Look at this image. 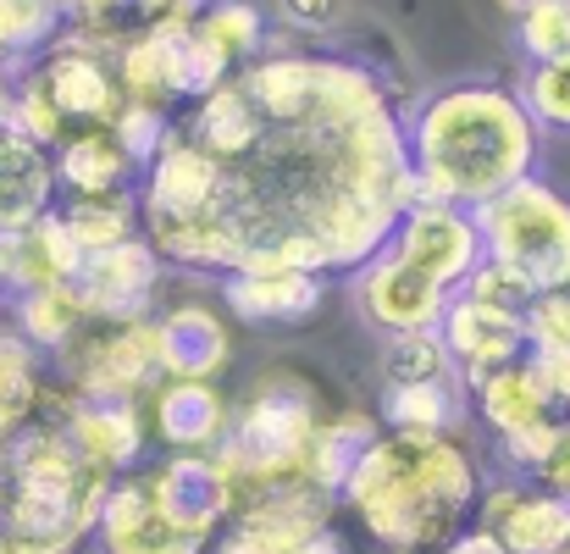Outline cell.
Listing matches in <instances>:
<instances>
[{
  "label": "cell",
  "mask_w": 570,
  "mask_h": 554,
  "mask_svg": "<svg viewBox=\"0 0 570 554\" xmlns=\"http://www.w3.org/2000/svg\"><path fill=\"white\" fill-rule=\"evenodd\" d=\"M56 11H61V22H67L61 33H78V39L106 45V50H117L122 17H134L128 0H56Z\"/></svg>",
  "instance_id": "d6a6232c"
},
{
  "label": "cell",
  "mask_w": 570,
  "mask_h": 554,
  "mask_svg": "<svg viewBox=\"0 0 570 554\" xmlns=\"http://www.w3.org/2000/svg\"><path fill=\"white\" fill-rule=\"evenodd\" d=\"M382 371L387 382H432V377H460L438 333H399L382 339Z\"/></svg>",
  "instance_id": "f546056e"
},
{
  "label": "cell",
  "mask_w": 570,
  "mask_h": 554,
  "mask_svg": "<svg viewBox=\"0 0 570 554\" xmlns=\"http://www.w3.org/2000/svg\"><path fill=\"white\" fill-rule=\"evenodd\" d=\"M460 294L465 300H476V305H493V311H504V317H521L527 322V305L538 300V289L521 278V272H510V266H499V261H476V272L460 283Z\"/></svg>",
  "instance_id": "1f68e13d"
},
{
  "label": "cell",
  "mask_w": 570,
  "mask_h": 554,
  "mask_svg": "<svg viewBox=\"0 0 570 554\" xmlns=\"http://www.w3.org/2000/svg\"><path fill=\"white\" fill-rule=\"evenodd\" d=\"M438 339H443L449 361L460 367L465 388H476L482 377H493L499 367H515L527 356V322L521 317H504L493 305H476L465 294L449 300V311L438 322Z\"/></svg>",
  "instance_id": "9a60e30c"
},
{
  "label": "cell",
  "mask_w": 570,
  "mask_h": 554,
  "mask_svg": "<svg viewBox=\"0 0 570 554\" xmlns=\"http://www.w3.org/2000/svg\"><path fill=\"white\" fill-rule=\"evenodd\" d=\"M261 111H255V100L244 95V84L238 78H227V84H216L210 95H199L189 111V123H184V139H194L210 162H238L255 139H261Z\"/></svg>",
  "instance_id": "7402d4cb"
},
{
  "label": "cell",
  "mask_w": 570,
  "mask_h": 554,
  "mask_svg": "<svg viewBox=\"0 0 570 554\" xmlns=\"http://www.w3.org/2000/svg\"><path fill=\"white\" fill-rule=\"evenodd\" d=\"M89 544H95V554H216V538H194L161 516L145 472H122L106 488V505L95 516Z\"/></svg>",
  "instance_id": "30bf717a"
},
{
  "label": "cell",
  "mask_w": 570,
  "mask_h": 554,
  "mask_svg": "<svg viewBox=\"0 0 570 554\" xmlns=\"http://www.w3.org/2000/svg\"><path fill=\"white\" fill-rule=\"evenodd\" d=\"M476 527L510 554H560L570 544V505L538 483H482Z\"/></svg>",
  "instance_id": "4fadbf2b"
},
{
  "label": "cell",
  "mask_w": 570,
  "mask_h": 554,
  "mask_svg": "<svg viewBox=\"0 0 570 554\" xmlns=\"http://www.w3.org/2000/svg\"><path fill=\"white\" fill-rule=\"evenodd\" d=\"M61 227L72 233V244L83 255L95 250H111L122 239L139 233V188H117V194H67L56 205Z\"/></svg>",
  "instance_id": "4316f807"
},
{
  "label": "cell",
  "mask_w": 570,
  "mask_h": 554,
  "mask_svg": "<svg viewBox=\"0 0 570 554\" xmlns=\"http://www.w3.org/2000/svg\"><path fill=\"white\" fill-rule=\"evenodd\" d=\"M499 6H504V11H510V17H515V11H527V6H532V0H499Z\"/></svg>",
  "instance_id": "60d3db41"
},
{
  "label": "cell",
  "mask_w": 570,
  "mask_h": 554,
  "mask_svg": "<svg viewBox=\"0 0 570 554\" xmlns=\"http://www.w3.org/2000/svg\"><path fill=\"white\" fill-rule=\"evenodd\" d=\"M322 421L327 416L316 405V388L299 371H266L244 393V405L227 421V438L210 455L222 460V472L233 477V494L244 499L255 488L305 477V455H311Z\"/></svg>",
  "instance_id": "3957f363"
},
{
  "label": "cell",
  "mask_w": 570,
  "mask_h": 554,
  "mask_svg": "<svg viewBox=\"0 0 570 554\" xmlns=\"http://www.w3.org/2000/svg\"><path fill=\"white\" fill-rule=\"evenodd\" d=\"M56 416L67 427V438L78 444V455L89 466H100L106 477H122L139 466L145 455V416L139 399H83V393H56Z\"/></svg>",
  "instance_id": "5bb4252c"
},
{
  "label": "cell",
  "mask_w": 570,
  "mask_h": 554,
  "mask_svg": "<svg viewBox=\"0 0 570 554\" xmlns=\"http://www.w3.org/2000/svg\"><path fill=\"white\" fill-rule=\"evenodd\" d=\"M61 377L83 399H139L161 382L156 322H83V333L56 356Z\"/></svg>",
  "instance_id": "5b68a950"
},
{
  "label": "cell",
  "mask_w": 570,
  "mask_h": 554,
  "mask_svg": "<svg viewBox=\"0 0 570 554\" xmlns=\"http://www.w3.org/2000/svg\"><path fill=\"white\" fill-rule=\"evenodd\" d=\"M532 483L538 488H549L554 499H566L570 505V416L560 421V432H554V444H549V455L538 460V472H532Z\"/></svg>",
  "instance_id": "e575fe53"
},
{
  "label": "cell",
  "mask_w": 570,
  "mask_h": 554,
  "mask_svg": "<svg viewBox=\"0 0 570 554\" xmlns=\"http://www.w3.org/2000/svg\"><path fill=\"white\" fill-rule=\"evenodd\" d=\"M145 477H150V494H156L161 516L173 527L194 533V538H222V527L233 522L238 494H233V477L222 472L216 455H167Z\"/></svg>",
  "instance_id": "7c38bea8"
},
{
  "label": "cell",
  "mask_w": 570,
  "mask_h": 554,
  "mask_svg": "<svg viewBox=\"0 0 570 554\" xmlns=\"http://www.w3.org/2000/svg\"><path fill=\"white\" fill-rule=\"evenodd\" d=\"M56 156L39 145V139H28L22 128H0V233H11V227H28V222H39V216H50L56 211Z\"/></svg>",
  "instance_id": "44dd1931"
},
{
  "label": "cell",
  "mask_w": 570,
  "mask_h": 554,
  "mask_svg": "<svg viewBox=\"0 0 570 554\" xmlns=\"http://www.w3.org/2000/svg\"><path fill=\"white\" fill-rule=\"evenodd\" d=\"M515 50L527 61L570 56V0H532L527 11H515Z\"/></svg>",
  "instance_id": "4dcf8cb0"
},
{
  "label": "cell",
  "mask_w": 570,
  "mask_h": 554,
  "mask_svg": "<svg viewBox=\"0 0 570 554\" xmlns=\"http://www.w3.org/2000/svg\"><path fill=\"white\" fill-rule=\"evenodd\" d=\"M438 554H510V550H504L488 527H465V533H454V538H449Z\"/></svg>",
  "instance_id": "f35d334b"
},
{
  "label": "cell",
  "mask_w": 570,
  "mask_h": 554,
  "mask_svg": "<svg viewBox=\"0 0 570 554\" xmlns=\"http://www.w3.org/2000/svg\"><path fill=\"white\" fill-rule=\"evenodd\" d=\"M184 33L189 28H134V33L117 39L111 67H117V84H122V106L173 111L178 100H189Z\"/></svg>",
  "instance_id": "2e32d148"
},
{
  "label": "cell",
  "mask_w": 570,
  "mask_h": 554,
  "mask_svg": "<svg viewBox=\"0 0 570 554\" xmlns=\"http://www.w3.org/2000/svg\"><path fill=\"white\" fill-rule=\"evenodd\" d=\"M515 95H521L527 117L543 134H570V56H560V61H527Z\"/></svg>",
  "instance_id": "83f0119b"
},
{
  "label": "cell",
  "mask_w": 570,
  "mask_h": 554,
  "mask_svg": "<svg viewBox=\"0 0 570 554\" xmlns=\"http://www.w3.org/2000/svg\"><path fill=\"white\" fill-rule=\"evenodd\" d=\"M83 322H89V311H83V300H78L72 283L11 294V328H17L39 356H61V350L83 333Z\"/></svg>",
  "instance_id": "484cf974"
},
{
  "label": "cell",
  "mask_w": 570,
  "mask_h": 554,
  "mask_svg": "<svg viewBox=\"0 0 570 554\" xmlns=\"http://www.w3.org/2000/svg\"><path fill=\"white\" fill-rule=\"evenodd\" d=\"M471 410H476V421L493 432L504 466L521 472V477L538 472V460L549 455V444H554V432H560V421H566V416L554 410V399L543 393V382L532 377L527 356H521L515 367H499L493 377H482V382L471 388Z\"/></svg>",
  "instance_id": "52a82bcc"
},
{
  "label": "cell",
  "mask_w": 570,
  "mask_h": 554,
  "mask_svg": "<svg viewBox=\"0 0 570 554\" xmlns=\"http://www.w3.org/2000/svg\"><path fill=\"white\" fill-rule=\"evenodd\" d=\"M83 266V250L72 244V233L61 227V216H39L28 227L0 233V283L6 294H28V289H56L72 283Z\"/></svg>",
  "instance_id": "ffe728a7"
},
{
  "label": "cell",
  "mask_w": 570,
  "mask_h": 554,
  "mask_svg": "<svg viewBox=\"0 0 570 554\" xmlns=\"http://www.w3.org/2000/svg\"><path fill=\"white\" fill-rule=\"evenodd\" d=\"M471 416L465 377H432V382H387L382 388V421L393 432H454Z\"/></svg>",
  "instance_id": "cb8c5ba5"
},
{
  "label": "cell",
  "mask_w": 570,
  "mask_h": 554,
  "mask_svg": "<svg viewBox=\"0 0 570 554\" xmlns=\"http://www.w3.org/2000/svg\"><path fill=\"white\" fill-rule=\"evenodd\" d=\"M482 233V255L521 272L538 294L554 289L570 272V194L543 173L510 184L488 205L471 211Z\"/></svg>",
  "instance_id": "277c9868"
},
{
  "label": "cell",
  "mask_w": 570,
  "mask_h": 554,
  "mask_svg": "<svg viewBox=\"0 0 570 554\" xmlns=\"http://www.w3.org/2000/svg\"><path fill=\"white\" fill-rule=\"evenodd\" d=\"M61 28L67 22H61L56 0H0V45L17 67L33 61L39 50H50L61 39Z\"/></svg>",
  "instance_id": "f1b7e54d"
},
{
  "label": "cell",
  "mask_w": 570,
  "mask_h": 554,
  "mask_svg": "<svg viewBox=\"0 0 570 554\" xmlns=\"http://www.w3.org/2000/svg\"><path fill=\"white\" fill-rule=\"evenodd\" d=\"M156 350H161V377L216 382L233 361V333L205 300H184L167 317H156Z\"/></svg>",
  "instance_id": "d6986e66"
},
{
  "label": "cell",
  "mask_w": 570,
  "mask_h": 554,
  "mask_svg": "<svg viewBox=\"0 0 570 554\" xmlns=\"http://www.w3.org/2000/svg\"><path fill=\"white\" fill-rule=\"evenodd\" d=\"M377 432H382V421H372L366 410H344V416L322 421L316 427V444L305 455V483H316L322 494L344 499V483L355 477V466L377 444Z\"/></svg>",
  "instance_id": "d4e9b609"
},
{
  "label": "cell",
  "mask_w": 570,
  "mask_h": 554,
  "mask_svg": "<svg viewBox=\"0 0 570 554\" xmlns=\"http://www.w3.org/2000/svg\"><path fill=\"white\" fill-rule=\"evenodd\" d=\"M11 100H17V67H0V128L11 123Z\"/></svg>",
  "instance_id": "ab89813d"
},
{
  "label": "cell",
  "mask_w": 570,
  "mask_h": 554,
  "mask_svg": "<svg viewBox=\"0 0 570 554\" xmlns=\"http://www.w3.org/2000/svg\"><path fill=\"white\" fill-rule=\"evenodd\" d=\"M156 283H161V255L145 233L83 255V266L72 278L89 322H139V317H150Z\"/></svg>",
  "instance_id": "8fae6325"
},
{
  "label": "cell",
  "mask_w": 570,
  "mask_h": 554,
  "mask_svg": "<svg viewBox=\"0 0 570 554\" xmlns=\"http://www.w3.org/2000/svg\"><path fill=\"white\" fill-rule=\"evenodd\" d=\"M222 300L238 322L255 328H288L322 311L327 300V278L322 272H299V266H244L222 278Z\"/></svg>",
  "instance_id": "e0dca14e"
},
{
  "label": "cell",
  "mask_w": 570,
  "mask_h": 554,
  "mask_svg": "<svg viewBox=\"0 0 570 554\" xmlns=\"http://www.w3.org/2000/svg\"><path fill=\"white\" fill-rule=\"evenodd\" d=\"M350 300L361 311V322L382 333V339H399V333H438L443 311H449V289H438L432 278H421L415 266H404L393 250H377L355 283H350Z\"/></svg>",
  "instance_id": "9c48e42d"
},
{
  "label": "cell",
  "mask_w": 570,
  "mask_h": 554,
  "mask_svg": "<svg viewBox=\"0 0 570 554\" xmlns=\"http://www.w3.org/2000/svg\"><path fill=\"white\" fill-rule=\"evenodd\" d=\"M404 150L415 173V200L476 211L538 173L543 128L527 117L510 84L454 78L415 100V111L404 117Z\"/></svg>",
  "instance_id": "6da1fadb"
},
{
  "label": "cell",
  "mask_w": 570,
  "mask_h": 554,
  "mask_svg": "<svg viewBox=\"0 0 570 554\" xmlns=\"http://www.w3.org/2000/svg\"><path fill=\"white\" fill-rule=\"evenodd\" d=\"M22 72L56 106L67 139L83 134V128H111L122 117V84H117V67H111V50L106 45H89L78 33H61L50 50H39L33 61H22Z\"/></svg>",
  "instance_id": "8992f818"
},
{
  "label": "cell",
  "mask_w": 570,
  "mask_h": 554,
  "mask_svg": "<svg viewBox=\"0 0 570 554\" xmlns=\"http://www.w3.org/2000/svg\"><path fill=\"white\" fill-rule=\"evenodd\" d=\"M344 499L382 550L438 554L454 533H465L482 499V472L454 432L382 427L355 477L344 483Z\"/></svg>",
  "instance_id": "7a4b0ae2"
},
{
  "label": "cell",
  "mask_w": 570,
  "mask_h": 554,
  "mask_svg": "<svg viewBox=\"0 0 570 554\" xmlns=\"http://www.w3.org/2000/svg\"><path fill=\"white\" fill-rule=\"evenodd\" d=\"M50 156H56L61 194H117V188L139 184V167L128 162V150L117 145L111 128H83V134L61 139Z\"/></svg>",
  "instance_id": "603a6c76"
},
{
  "label": "cell",
  "mask_w": 570,
  "mask_h": 554,
  "mask_svg": "<svg viewBox=\"0 0 570 554\" xmlns=\"http://www.w3.org/2000/svg\"><path fill=\"white\" fill-rule=\"evenodd\" d=\"M554 294H560V300H566V305H570V272H566V278H560V283H554Z\"/></svg>",
  "instance_id": "b9f144b4"
},
{
  "label": "cell",
  "mask_w": 570,
  "mask_h": 554,
  "mask_svg": "<svg viewBox=\"0 0 570 554\" xmlns=\"http://www.w3.org/2000/svg\"><path fill=\"white\" fill-rule=\"evenodd\" d=\"M0 67H17V61H11V56H6V45H0Z\"/></svg>",
  "instance_id": "7bdbcfd3"
},
{
  "label": "cell",
  "mask_w": 570,
  "mask_h": 554,
  "mask_svg": "<svg viewBox=\"0 0 570 554\" xmlns=\"http://www.w3.org/2000/svg\"><path fill=\"white\" fill-rule=\"evenodd\" d=\"M111 134H117V145L128 150V162L145 173V167L156 162V150L167 145L173 123H167V111H150V106H122V117L111 123Z\"/></svg>",
  "instance_id": "836d02e7"
},
{
  "label": "cell",
  "mask_w": 570,
  "mask_h": 554,
  "mask_svg": "<svg viewBox=\"0 0 570 554\" xmlns=\"http://www.w3.org/2000/svg\"><path fill=\"white\" fill-rule=\"evenodd\" d=\"M283 11L294 28H327L344 11V0H283Z\"/></svg>",
  "instance_id": "74e56055"
},
{
  "label": "cell",
  "mask_w": 570,
  "mask_h": 554,
  "mask_svg": "<svg viewBox=\"0 0 570 554\" xmlns=\"http://www.w3.org/2000/svg\"><path fill=\"white\" fill-rule=\"evenodd\" d=\"M382 250H393L404 266H415V272L432 278L438 289L460 294V283H465V278L476 272V261H482V233H476V216H471V211L443 205V200H415V205L393 222V233H387Z\"/></svg>",
  "instance_id": "ba28073f"
},
{
  "label": "cell",
  "mask_w": 570,
  "mask_h": 554,
  "mask_svg": "<svg viewBox=\"0 0 570 554\" xmlns=\"http://www.w3.org/2000/svg\"><path fill=\"white\" fill-rule=\"evenodd\" d=\"M205 0H128L139 28H189Z\"/></svg>",
  "instance_id": "d590c367"
},
{
  "label": "cell",
  "mask_w": 570,
  "mask_h": 554,
  "mask_svg": "<svg viewBox=\"0 0 570 554\" xmlns=\"http://www.w3.org/2000/svg\"><path fill=\"white\" fill-rule=\"evenodd\" d=\"M216 554H350V544L327 527V533H316V538H305V544H294V550H255V544H244V538H216Z\"/></svg>",
  "instance_id": "8d00e7d4"
},
{
  "label": "cell",
  "mask_w": 570,
  "mask_h": 554,
  "mask_svg": "<svg viewBox=\"0 0 570 554\" xmlns=\"http://www.w3.org/2000/svg\"><path fill=\"white\" fill-rule=\"evenodd\" d=\"M233 405L216 382H156L150 388V427L167 444V455H210L227 438Z\"/></svg>",
  "instance_id": "ac0fdd59"
},
{
  "label": "cell",
  "mask_w": 570,
  "mask_h": 554,
  "mask_svg": "<svg viewBox=\"0 0 570 554\" xmlns=\"http://www.w3.org/2000/svg\"><path fill=\"white\" fill-rule=\"evenodd\" d=\"M0 294H6V283H0Z\"/></svg>",
  "instance_id": "ee69618b"
}]
</instances>
